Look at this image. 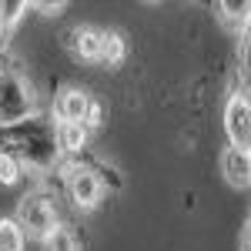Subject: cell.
<instances>
[{"label":"cell","mask_w":251,"mask_h":251,"mask_svg":"<svg viewBox=\"0 0 251 251\" xmlns=\"http://www.w3.org/2000/svg\"><path fill=\"white\" fill-rule=\"evenodd\" d=\"M124 57H127V44H124V37L114 34V30H104V34H100V60H104L107 67H117Z\"/></svg>","instance_id":"cell-8"},{"label":"cell","mask_w":251,"mask_h":251,"mask_svg":"<svg viewBox=\"0 0 251 251\" xmlns=\"http://www.w3.org/2000/svg\"><path fill=\"white\" fill-rule=\"evenodd\" d=\"M34 111V94L30 87L14 74L0 77V124H14Z\"/></svg>","instance_id":"cell-2"},{"label":"cell","mask_w":251,"mask_h":251,"mask_svg":"<svg viewBox=\"0 0 251 251\" xmlns=\"http://www.w3.org/2000/svg\"><path fill=\"white\" fill-rule=\"evenodd\" d=\"M221 10H225V20L238 27V30H248L251 24V3H221Z\"/></svg>","instance_id":"cell-12"},{"label":"cell","mask_w":251,"mask_h":251,"mask_svg":"<svg viewBox=\"0 0 251 251\" xmlns=\"http://www.w3.org/2000/svg\"><path fill=\"white\" fill-rule=\"evenodd\" d=\"M57 144L71 154L84 151L87 148V127L84 124H57Z\"/></svg>","instance_id":"cell-9"},{"label":"cell","mask_w":251,"mask_h":251,"mask_svg":"<svg viewBox=\"0 0 251 251\" xmlns=\"http://www.w3.org/2000/svg\"><path fill=\"white\" fill-rule=\"evenodd\" d=\"M100 34L104 30H94V27H77L74 34H71V47L77 50L84 60H100Z\"/></svg>","instance_id":"cell-7"},{"label":"cell","mask_w":251,"mask_h":251,"mask_svg":"<svg viewBox=\"0 0 251 251\" xmlns=\"http://www.w3.org/2000/svg\"><path fill=\"white\" fill-rule=\"evenodd\" d=\"M221 174H225V181L234 184V188H248L251 184V154L248 148H225V154H221Z\"/></svg>","instance_id":"cell-5"},{"label":"cell","mask_w":251,"mask_h":251,"mask_svg":"<svg viewBox=\"0 0 251 251\" xmlns=\"http://www.w3.org/2000/svg\"><path fill=\"white\" fill-rule=\"evenodd\" d=\"M0 10H3V14H0V20H3V24H14V20L20 17L17 10H27V7H24V3H3Z\"/></svg>","instance_id":"cell-14"},{"label":"cell","mask_w":251,"mask_h":251,"mask_svg":"<svg viewBox=\"0 0 251 251\" xmlns=\"http://www.w3.org/2000/svg\"><path fill=\"white\" fill-rule=\"evenodd\" d=\"M27 234L17 225V218H0V251H24Z\"/></svg>","instance_id":"cell-10"},{"label":"cell","mask_w":251,"mask_h":251,"mask_svg":"<svg viewBox=\"0 0 251 251\" xmlns=\"http://www.w3.org/2000/svg\"><path fill=\"white\" fill-rule=\"evenodd\" d=\"M57 121L60 124H84L87 121V111H91V97L77 91V87H67L64 94L57 97Z\"/></svg>","instance_id":"cell-6"},{"label":"cell","mask_w":251,"mask_h":251,"mask_svg":"<svg viewBox=\"0 0 251 251\" xmlns=\"http://www.w3.org/2000/svg\"><path fill=\"white\" fill-rule=\"evenodd\" d=\"M17 225L24 228V234H30V238H47V234L57 228V211H54V204H50L47 198L27 194V198H20Z\"/></svg>","instance_id":"cell-1"},{"label":"cell","mask_w":251,"mask_h":251,"mask_svg":"<svg viewBox=\"0 0 251 251\" xmlns=\"http://www.w3.org/2000/svg\"><path fill=\"white\" fill-rule=\"evenodd\" d=\"M241 245H245V251H251V225H248V231H245V238H241Z\"/></svg>","instance_id":"cell-16"},{"label":"cell","mask_w":251,"mask_h":251,"mask_svg":"<svg viewBox=\"0 0 251 251\" xmlns=\"http://www.w3.org/2000/svg\"><path fill=\"white\" fill-rule=\"evenodd\" d=\"M40 241H44V251H80L74 231H71V228H60V225L47 234V238H40Z\"/></svg>","instance_id":"cell-11"},{"label":"cell","mask_w":251,"mask_h":251,"mask_svg":"<svg viewBox=\"0 0 251 251\" xmlns=\"http://www.w3.org/2000/svg\"><path fill=\"white\" fill-rule=\"evenodd\" d=\"M94 124H100V107H97V104H91V111H87V121H84V127H94Z\"/></svg>","instance_id":"cell-15"},{"label":"cell","mask_w":251,"mask_h":251,"mask_svg":"<svg viewBox=\"0 0 251 251\" xmlns=\"http://www.w3.org/2000/svg\"><path fill=\"white\" fill-rule=\"evenodd\" d=\"M248 154H251V141H248Z\"/></svg>","instance_id":"cell-17"},{"label":"cell","mask_w":251,"mask_h":251,"mask_svg":"<svg viewBox=\"0 0 251 251\" xmlns=\"http://www.w3.org/2000/svg\"><path fill=\"white\" fill-rule=\"evenodd\" d=\"M67 194H71V201L77 204L80 211H91V208H97V201H100L104 188H100V177H97L94 171H87V168H74L71 177H67Z\"/></svg>","instance_id":"cell-4"},{"label":"cell","mask_w":251,"mask_h":251,"mask_svg":"<svg viewBox=\"0 0 251 251\" xmlns=\"http://www.w3.org/2000/svg\"><path fill=\"white\" fill-rule=\"evenodd\" d=\"M225 131L234 148H248L251 141V97L234 94L225 107Z\"/></svg>","instance_id":"cell-3"},{"label":"cell","mask_w":251,"mask_h":251,"mask_svg":"<svg viewBox=\"0 0 251 251\" xmlns=\"http://www.w3.org/2000/svg\"><path fill=\"white\" fill-rule=\"evenodd\" d=\"M20 177V164L10 154H0V184H14Z\"/></svg>","instance_id":"cell-13"}]
</instances>
